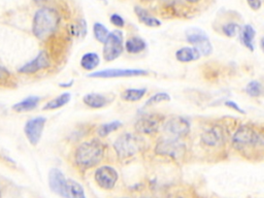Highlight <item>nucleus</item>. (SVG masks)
<instances>
[{
	"mask_svg": "<svg viewBox=\"0 0 264 198\" xmlns=\"http://www.w3.org/2000/svg\"><path fill=\"white\" fill-rule=\"evenodd\" d=\"M123 126L122 122L120 121H112V122H108V123H104L101 124L98 128H97V134L100 137H106L107 135H109L110 133L117 131L118 129H120Z\"/></svg>",
	"mask_w": 264,
	"mask_h": 198,
	"instance_id": "a878e982",
	"label": "nucleus"
},
{
	"mask_svg": "<svg viewBox=\"0 0 264 198\" xmlns=\"http://www.w3.org/2000/svg\"><path fill=\"white\" fill-rule=\"evenodd\" d=\"M79 34H81L82 37H84L87 34V22L84 19H81L79 21Z\"/></svg>",
	"mask_w": 264,
	"mask_h": 198,
	"instance_id": "72a5a7b5",
	"label": "nucleus"
},
{
	"mask_svg": "<svg viewBox=\"0 0 264 198\" xmlns=\"http://www.w3.org/2000/svg\"><path fill=\"white\" fill-rule=\"evenodd\" d=\"M119 180L118 172L109 165H101L96 168L94 173V181L96 185L105 191L115 188Z\"/></svg>",
	"mask_w": 264,
	"mask_h": 198,
	"instance_id": "9b49d317",
	"label": "nucleus"
},
{
	"mask_svg": "<svg viewBox=\"0 0 264 198\" xmlns=\"http://www.w3.org/2000/svg\"><path fill=\"white\" fill-rule=\"evenodd\" d=\"M49 186L51 190L63 198H68V180L58 168H52L49 173Z\"/></svg>",
	"mask_w": 264,
	"mask_h": 198,
	"instance_id": "2eb2a0df",
	"label": "nucleus"
},
{
	"mask_svg": "<svg viewBox=\"0 0 264 198\" xmlns=\"http://www.w3.org/2000/svg\"><path fill=\"white\" fill-rule=\"evenodd\" d=\"M3 197V193H2V189H0V198Z\"/></svg>",
	"mask_w": 264,
	"mask_h": 198,
	"instance_id": "79ce46f5",
	"label": "nucleus"
},
{
	"mask_svg": "<svg viewBox=\"0 0 264 198\" xmlns=\"http://www.w3.org/2000/svg\"><path fill=\"white\" fill-rule=\"evenodd\" d=\"M224 105L229 107V108H231V109H233V110H236L237 112H239V114H241V115H246V114H247L245 109H243L237 102H234V101H232V100H226V101L224 102Z\"/></svg>",
	"mask_w": 264,
	"mask_h": 198,
	"instance_id": "2f4dec72",
	"label": "nucleus"
},
{
	"mask_svg": "<svg viewBox=\"0 0 264 198\" xmlns=\"http://www.w3.org/2000/svg\"><path fill=\"white\" fill-rule=\"evenodd\" d=\"M162 131L167 137L184 140L189 136L191 132V124L187 118L174 116L165 120L162 126Z\"/></svg>",
	"mask_w": 264,
	"mask_h": 198,
	"instance_id": "423d86ee",
	"label": "nucleus"
},
{
	"mask_svg": "<svg viewBox=\"0 0 264 198\" xmlns=\"http://www.w3.org/2000/svg\"><path fill=\"white\" fill-rule=\"evenodd\" d=\"M171 97L168 93L166 92H158L156 94H154L153 96H151L144 103V106L148 107V106H153V105H156V104H159L161 102H167V101H170Z\"/></svg>",
	"mask_w": 264,
	"mask_h": 198,
	"instance_id": "c85d7f7f",
	"label": "nucleus"
},
{
	"mask_svg": "<svg viewBox=\"0 0 264 198\" xmlns=\"http://www.w3.org/2000/svg\"><path fill=\"white\" fill-rule=\"evenodd\" d=\"M68 198H87L83 186L74 180H68Z\"/></svg>",
	"mask_w": 264,
	"mask_h": 198,
	"instance_id": "bb28decb",
	"label": "nucleus"
},
{
	"mask_svg": "<svg viewBox=\"0 0 264 198\" xmlns=\"http://www.w3.org/2000/svg\"><path fill=\"white\" fill-rule=\"evenodd\" d=\"M93 32H94L95 38L97 39V42H99L101 44H104L106 42L107 37L110 34L108 29L99 22H97L93 25Z\"/></svg>",
	"mask_w": 264,
	"mask_h": 198,
	"instance_id": "cd10ccee",
	"label": "nucleus"
},
{
	"mask_svg": "<svg viewBox=\"0 0 264 198\" xmlns=\"http://www.w3.org/2000/svg\"><path fill=\"white\" fill-rule=\"evenodd\" d=\"M81 67L87 71L94 70L100 64V58L96 53L84 54L81 58Z\"/></svg>",
	"mask_w": 264,
	"mask_h": 198,
	"instance_id": "393cba45",
	"label": "nucleus"
},
{
	"mask_svg": "<svg viewBox=\"0 0 264 198\" xmlns=\"http://www.w3.org/2000/svg\"><path fill=\"white\" fill-rule=\"evenodd\" d=\"M232 148L247 157H257L264 149V126L241 124L231 137Z\"/></svg>",
	"mask_w": 264,
	"mask_h": 198,
	"instance_id": "f257e3e1",
	"label": "nucleus"
},
{
	"mask_svg": "<svg viewBox=\"0 0 264 198\" xmlns=\"http://www.w3.org/2000/svg\"><path fill=\"white\" fill-rule=\"evenodd\" d=\"M187 3H189V4H197V3H199L200 0H186Z\"/></svg>",
	"mask_w": 264,
	"mask_h": 198,
	"instance_id": "58836bf2",
	"label": "nucleus"
},
{
	"mask_svg": "<svg viewBox=\"0 0 264 198\" xmlns=\"http://www.w3.org/2000/svg\"><path fill=\"white\" fill-rule=\"evenodd\" d=\"M240 35V41L244 47H246L249 51L254 52L255 50V36H256V30L254 27L250 24L244 25L241 28V31L239 33Z\"/></svg>",
	"mask_w": 264,
	"mask_h": 198,
	"instance_id": "f3484780",
	"label": "nucleus"
},
{
	"mask_svg": "<svg viewBox=\"0 0 264 198\" xmlns=\"http://www.w3.org/2000/svg\"><path fill=\"white\" fill-rule=\"evenodd\" d=\"M134 13L136 14L138 20L144 24L148 27H159L161 25V22L155 18L154 16L151 15L146 10L140 7H135L134 8Z\"/></svg>",
	"mask_w": 264,
	"mask_h": 198,
	"instance_id": "aec40b11",
	"label": "nucleus"
},
{
	"mask_svg": "<svg viewBox=\"0 0 264 198\" xmlns=\"http://www.w3.org/2000/svg\"><path fill=\"white\" fill-rule=\"evenodd\" d=\"M105 146L104 144L93 138L83 142L74 151V163L81 169H90L99 165L104 159Z\"/></svg>",
	"mask_w": 264,
	"mask_h": 198,
	"instance_id": "f03ea898",
	"label": "nucleus"
},
{
	"mask_svg": "<svg viewBox=\"0 0 264 198\" xmlns=\"http://www.w3.org/2000/svg\"><path fill=\"white\" fill-rule=\"evenodd\" d=\"M121 198H128V197H121Z\"/></svg>",
	"mask_w": 264,
	"mask_h": 198,
	"instance_id": "37998d69",
	"label": "nucleus"
},
{
	"mask_svg": "<svg viewBox=\"0 0 264 198\" xmlns=\"http://www.w3.org/2000/svg\"><path fill=\"white\" fill-rule=\"evenodd\" d=\"M245 92L252 98H259L264 96V82L253 80L249 82L245 88Z\"/></svg>",
	"mask_w": 264,
	"mask_h": 198,
	"instance_id": "b1692460",
	"label": "nucleus"
},
{
	"mask_svg": "<svg viewBox=\"0 0 264 198\" xmlns=\"http://www.w3.org/2000/svg\"><path fill=\"white\" fill-rule=\"evenodd\" d=\"M11 77H12L11 72L5 66L0 65V83L8 82Z\"/></svg>",
	"mask_w": 264,
	"mask_h": 198,
	"instance_id": "473e14b6",
	"label": "nucleus"
},
{
	"mask_svg": "<svg viewBox=\"0 0 264 198\" xmlns=\"http://www.w3.org/2000/svg\"><path fill=\"white\" fill-rule=\"evenodd\" d=\"M201 54L193 47H184L175 52V58L182 63H189L198 60Z\"/></svg>",
	"mask_w": 264,
	"mask_h": 198,
	"instance_id": "a211bd4d",
	"label": "nucleus"
},
{
	"mask_svg": "<svg viewBox=\"0 0 264 198\" xmlns=\"http://www.w3.org/2000/svg\"><path fill=\"white\" fill-rule=\"evenodd\" d=\"M138 198H156V197L150 196V195H143V196H140V197H138Z\"/></svg>",
	"mask_w": 264,
	"mask_h": 198,
	"instance_id": "ea45409f",
	"label": "nucleus"
},
{
	"mask_svg": "<svg viewBox=\"0 0 264 198\" xmlns=\"http://www.w3.org/2000/svg\"><path fill=\"white\" fill-rule=\"evenodd\" d=\"M146 48V43L142 38L133 36L131 38H128L125 42V49L130 54H138L144 51Z\"/></svg>",
	"mask_w": 264,
	"mask_h": 198,
	"instance_id": "412c9836",
	"label": "nucleus"
},
{
	"mask_svg": "<svg viewBox=\"0 0 264 198\" xmlns=\"http://www.w3.org/2000/svg\"><path fill=\"white\" fill-rule=\"evenodd\" d=\"M186 39L193 48L199 51L201 56L208 57L213 53V46L207 33L199 28H189L186 31Z\"/></svg>",
	"mask_w": 264,
	"mask_h": 198,
	"instance_id": "9d476101",
	"label": "nucleus"
},
{
	"mask_svg": "<svg viewBox=\"0 0 264 198\" xmlns=\"http://www.w3.org/2000/svg\"><path fill=\"white\" fill-rule=\"evenodd\" d=\"M145 94H146L145 88H131V89H126L125 91H123L121 94V98L124 101L136 102V101H139L140 99H142Z\"/></svg>",
	"mask_w": 264,
	"mask_h": 198,
	"instance_id": "5701e85b",
	"label": "nucleus"
},
{
	"mask_svg": "<svg viewBox=\"0 0 264 198\" xmlns=\"http://www.w3.org/2000/svg\"><path fill=\"white\" fill-rule=\"evenodd\" d=\"M144 149V138L137 132H124L114 143V150L119 159H128Z\"/></svg>",
	"mask_w": 264,
	"mask_h": 198,
	"instance_id": "20e7f679",
	"label": "nucleus"
},
{
	"mask_svg": "<svg viewBox=\"0 0 264 198\" xmlns=\"http://www.w3.org/2000/svg\"><path fill=\"white\" fill-rule=\"evenodd\" d=\"M260 47H261V50L264 53V36L261 38V41H260Z\"/></svg>",
	"mask_w": 264,
	"mask_h": 198,
	"instance_id": "4c0bfd02",
	"label": "nucleus"
},
{
	"mask_svg": "<svg viewBox=\"0 0 264 198\" xmlns=\"http://www.w3.org/2000/svg\"><path fill=\"white\" fill-rule=\"evenodd\" d=\"M166 117L161 114H143L135 122V131L139 134L153 135L162 128Z\"/></svg>",
	"mask_w": 264,
	"mask_h": 198,
	"instance_id": "0eeeda50",
	"label": "nucleus"
},
{
	"mask_svg": "<svg viewBox=\"0 0 264 198\" xmlns=\"http://www.w3.org/2000/svg\"><path fill=\"white\" fill-rule=\"evenodd\" d=\"M149 71L144 69H117L109 68L94 71L88 74V77L92 78H118V77H133L148 75Z\"/></svg>",
	"mask_w": 264,
	"mask_h": 198,
	"instance_id": "ddd939ff",
	"label": "nucleus"
},
{
	"mask_svg": "<svg viewBox=\"0 0 264 198\" xmlns=\"http://www.w3.org/2000/svg\"><path fill=\"white\" fill-rule=\"evenodd\" d=\"M41 102V97L39 96H29L24 98L23 100L15 103L13 105V110L16 112H27L30 110H33L39 106Z\"/></svg>",
	"mask_w": 264,
	"mask_h": 198,
	"instance_id": "6ab92c4d",
	"label": "nucleus"
},
{
	"mask_svg": "<svg viewBox=\"0 0 264 198\" xmlns=\"http://www.w3.org/2000/svg\"><path fill=\"white\" fill-rule=\"evenodd\" d=\"M51 66V58L46 51H41L35 58L21 66L18 71L22 74H34Z\"/></svg>",
	"mask_w": 264,
	"mask_h": 198,
	"instance_id": "4468645a",
	"label": "nucleus"
},
{
	"mask_svg": "<svg viewBox=\"0 0 264 198\" xmlns=\"http://www.w3.org/2000/svg\"><path fill=\"white\" fill-rule=\"evenodd\" d=\"M247 4L249 5V7L253 10V11H258L260 10L262 4L261 0H247Z\"/></svg>",
	"mask_w": 264,
	"mask_h": 198,
	"instance_id": "f704fd0d",
	"label": "nucleus"
},
{
	"mask_svg": "<svg viewBox=\"0 0 264 198\" xmlns=\"http://www.w3.org/2000/svg\"><path fill=\"white\" fill-rule=\"evenodd\" d=\"M226 143V131L223 125L213 124L206 128L200 134V146L203 149H221Z\"/></svg>",
	"mask_w": 264,
	"mask_h": 198,
	"instance_id": "6e6552de",
	"label": "nucleus"
},
{
	"mask_svg": "<svg viewBox=\"0 0 264 198\" xmlns=\"http://www.w3.org/2000/svg\"><path fill=\"white\" fill-rule=\"evenodd\" d=\"M166 198H185L184 196L180 195V194H177V193H172V194H169Z\"/></svg>",
	"mask_w": 264,
	"mask_h": 198,
	"instance_id": "c9c22d12",
	"label": "nucleus"
},
{
	"mask_svg": "<svg viewBox=\"0 0 264 198\" xmlns=\"http://www.w3.org/2000/svg\"><path fill=\"white\" fill-rule=\"evenodd\" d=\"M34 2H35L36 4H43V3L46 2V0H34Z\"/></svg>",
	"mask_w": 264,
	"mask_h": 198,
	"instance_id": "a19ab883",
	"label": "nucleus"
},
{
	"mask_svg": "<svg viewBox=\"0 0 264 198\" xmlns=\"http://www.w3.org/2000/svg\"><path fill=\"white\" fill-rule=\"evenodd\" d=\"M73 85V81H71V82H68L67 84H60L59 85V87H62V88H69V87H71Z\"/></svg>",
	"mask_w": 264,
	"mask_h": 198,
	"instance_id": "e433bc0d",
	"label": "nucleus"
},
{
	"mask_svg": "<svg viewBox=\"0 0 264 198\" xmlns=\"http://www.w3.org/2000/svg\"><path fill=\"white\" fill-rule=\"evenodd\" d=\"M71 99V94L69 92H64L60 94L59 96L55 97L54 99L50 100L48 103L45 104L43 107L44 110H53V109H58L63 106H65Z\"/></svg>",
	"mask_w": 264,
	"mask_h": 198,
	"instance_id": "4be33fe9",
	"label": "nucleus"
},
{
	"mask_svg": "<svg viewBox=\"0 0 264 198\" xmlns=\"http://www.w3.org/2000/svg\"><path fill=\"white\" fill-rule=\"evenodd\" d=\"M60 21L61 17L56 10L52 8L40 9L33 17L32 33L40 41H45L56 32Z\"/></svg>",
	"mask_w": 264,
	"mask_h": 198,
	"instance_id": "7ed1b4c3",
	"label": "nucleus"
},
{
	"mask_svg": "<svg viewBox=\"0 0 264 198\" xmlns=\"http://www.w3.org/2000/svg\"><path fill=\"white\" fill-rule=\"evenodd\" d=\"M109 21L112 25L117 27H124L125 26V20L118 14H112L109 18Z\"/></svg>",
	"mask_w": 264,
	"mask_h": 198,
	"instance_id": "7c9ffc66",
	"label": "nucleus"
},
{
	"mask_svg": "<svg viewBox=\"0 0 264 198\" xmlns=\"http://www.w3.org/2000/svg\"><path fill=\"white\" fill-rule=\"evenodd\" d=\"M124 49V36L120 30L112 31L103 44L102 55L105 61H114L121 56Z\"/></svg>",
	"mask_w": 264,
	"mask_h": 198,
	"instance_id": "1a4fd4ad",
	"label": "nucleus"
},
{
	"mask_svg": "<svg viewBox=\"0 0 264 198\" xmlns=\"http://www.w3.org/2000/svg\"><path fill=\"white\" fill-rule=\"evenodd\" d=\"M241 26L237 23H227V24H224L222 26V31L224 33V35H226L227 37H234L236 35H238L241 31Z\"/></svg>",
	"mask_w": 264,
	"mask_h": 198,
	"instance_id": "c756f323",
	"label": "nucleus"
},
{
	"mask_svg": "<svg viewBox=\"0 0 264 198\" xmlns=\"http://www.w3.org/2000/svg\"><path fill=\"white\" fill-rule=\"evenodd\" d=\"M112 99L107 94L88 93L83 97V102L90 108H103L112 102Z\"/></svg>",
	"mask_w": 264,
	"mask_h": 198,
	"instance_id": "dca6fc26",
	"label": "nucleus"
},
{
	"mask_svg": "<svg viewBox=\"0 0 264 198\" xmlns=\"http://www.w3.org/2000/svg\"><path fill=\"white\" fill-rule=\"evenodd\" d=\"M46 123L47 119L45 117H35L30 119L25 124L24 133L32 146H37L40 144Z\"/></svg>",
	"mask_w": 264,
	"mask_h": 198,
	"instance_id": "f8f14e48",
	"label": "nucleus"
},
{
	"mask_svg": "<svg viewBox=\"0 0 264 198\" xmlns=\"http://www.w3.org/2000/svg\"><path fill=\"white\" fill-rule=\"evenodd\" d=\"M154 152L158 156L168 158V159L175 162H180L187 157L188 149L183 139L165 136L157 142L154 148Z\"/></svg>",
	"mask_w": 264,
	"mask_h": 198,
	"instance_id": "39448f33",
	"label": "nucleus"
}]
</instances>
